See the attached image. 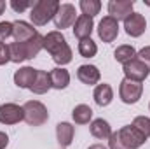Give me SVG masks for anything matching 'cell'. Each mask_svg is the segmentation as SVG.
Returning a JSON list of instances; mask_svg holds the SVG:
<instances>
[{
	"instance_id": "6da1fadb",
	"label": "cell",
	"mask_w": 150,
	"mask_h": 149,
	"mask_svg": "<svg viewBox=\"0 0 150 149\" xmlns=\"http://www.w3.org/2000/svg\"><path fill=\"white\" fill-rule=\"evenodd\" d=\"M44 49L52 56L54 63L58 65H67L72 62V47L68 46L65 35L59 32V30H54V32H49L47 35H44Z\"/></svg>"
},
{
	"instance_id": "7a4b0ae2",
	"label": "cell",
	"mask_w": 150,
	"mask_h": 149,
	"mask_svg": "<svg viewBox=\"0 0 150 149\" xmlns=\"http://www.w3.org/2000/svg\"><path fill=\"white\" fill-rule=\"evenodd\" d=\"M58 9H59L58 0H38L33 4V7L30 11V19L35 27H44L51 19H54Z\"/></svg>"
},
{
	"instance_id": "3957f363",
	"label": "cell",
	"mask_w": 150,
	"mask_h": 149,
	"mask_svg": "<svg viewBox=\"0 0 150 149\" xmlns=\"http://www.w3.org/2000/svg\"><path fill=\"white\" fill-rule=\"evenodd\" d=\"M23 112H25V121L30 126H42L49 119L47 107L38 100H28L23 105Z\"/></svg>"
},
{
	"instance_id": "277c9868",
	"label": "cell",
	"mask_w": 150,
	"mask_h": 149,
	"mask_svg": "<svg viewBox=\"0 0 150 149\" xmlns=\"http://www.w3.org/2000/svg\"><path fill=\"white\" fill-rule=\"evenodd\" d=\"M143 93V84L131 81V79H122L120 88H119V97L124 104H136L142 98Z\"/></svg>"
},
{
	"instance_id": "5b68a950",
	"label": "cell",
	"mask_w": 150,
	"mask_h": 149,
	"mask_svg": "<svg viewBox=\"0 0 150 149\" xmlns=\"http://www.w3.org/2000/svg\"><path fill=\"white\" fill-rule=\"evenodd\" d=\"M115 135H117V139H119L127 149H138L140 146H143L145 140H147V139H145L138 130H134L131 125L122 126L120 130L115 132Z\"/></svg>"
},
{
	"instance_id": "8992f818",
	"label": "cell",
	"mask_w": 150,
	"mask_h": 149,
	"mask_svg": "<svg viewBox=\"0 0 150 149\" xmlns=\"http://www.w3.org/2000/svg\"><path fill=\"white\" fill-rule=\"evenodd\" d=\"M75 14L77 12H75V7L72 4H59V9H58V12L54 16L56 28L63 30V28H68V27L75 25V21H77V16Z\"/></svg>"
},
{
	"instance_id": "52a82bcc",
	"label": "cell",
	"mask_w": 150,
	"mask_h": 149,
	"mask_svg": "<svg viewBox=\"0 0 150 149\" xmlns=\"http://www.w3.org/2000/svg\"><path fill=\"white\" fill-rule=\"evenodd\" d=\"M122 70H124L126 79H131V81H136V82L145 81V79L149 77V74H150L149 67H147L145 63H142L138 58H134V60L124 63V69H122Z\"/></svg>"
},
{
	"instance_id": "ba28073f",
	"label": "cell",
	"mask_w": 150,
	"mask_h": 149,
	"mask_svg": "<svg viewBox=\"0 0 150 149\" xmlns=\"http://www.w3.org/2000/svg\"><path fill=\"white\" fill-rule=\"evenodd\" d=\"M133 7H134L133 0H110L108 2V14L117 21H120V19L126 21L133 14Z\"/></svg>"
},
{
	"instance_id": "9c48e42d",
	"label": "cell",
	"mask_w": 150,
	"mask_h": 149,
	"mask_svg": "<svg viewBox=\"0 0 150 149\" xmlns=\"http://www.w3.org/2000/svg\"><path fill=\"white\" fill-rule=\"evenodd\" d=\"M98 35L103 42H113L119 35V21L113 19L112 16H105L98 25Z\"/></svg>"
},
{
	"instance_id": "30bf717a",
	"label": "cell",
	"mask_w": 150,
	"mask_h": 149,
	"mask_svg": "<svg viewBox=\"0 0 150 149\" xmlns=\"http://www.w3.org/2000/svg\"><path fill=\"white\" fill-rule=\"evenodd\" d=\"M25 119L23 107L16 104H2L0 105V123L2 125H16Z\"/></svg>"
},
{
	"instance_id": "8fae6325",
	"label": "cell",
	"mask_w": 150,
	"mask_h": 149,
	"mask_svg": "<svg viewBox=\"0 0 150 149\" xmlns=\"http://www.w3.org/2000/svg\"><path fill=\"white\" fill-rule=\"evenodd\" d=\"M124 28H126V34L129 37H140L143 35V32L147 30V19L143 14L140 12H133L126 21H124Z\"/></svg>"
},
{
	"instance_id": "7c38bea8",
	"label": "cell",
	"mask_w": 150,
	"mask_h": 149,
	"mask_svg": "<svg viewBox=\"0 0 150 149\" xmlns=\"http://www.w3.org/2000/svg\"><path fill=\"white\" fill-rule=\"evenodd\" d=\"M37 30L33 28V25L26 23V21H14L12 23V37L16 42H26L32 37H35Z\"/></svg>"
},
{
	"instance_id": "4fadbf2b",
	"label": "cell",
	"mask_w": 150,
	"mask_h": 149,
	"mask_svg": "<svg viewBox=\"0 0 150 149\" xmlns=\"http://www.w3.org/2000/svg\"><path fill=\"white\" fill-rule=\"evenodd\" d=\"M37 77V69L33 67H21L19 70L14 72V84L18 88H32L33 81Z\"/></svg>"
},
{
	"instance_id": "5bb4252c",
	"label": "cell",
	"mask_w": 150,
	"mask_h": 149,
	"mask_svg": "<svg viewBox=\"0 0 150 149\" xmlns=\"http://www.w3.org/2000/svg\"><path fill=\"white\" fill-rule=\"evenodd\" d=\"M77 77H79L80 82H84L87 86H94V84L100 82L101 74H100L98 67H94V65H80L79 70H77Z\"/></svg>"
},
{
	"instance_id": "9a60e30c",
	"label": "cell",
	"mask_w": 150,
	"mask_h": 149,
	"mask_svg": "<svg viewBox=\"0 0 150 149\" xmlns=\"http://www.w3.org/2000/svg\"><path fill=\"white\" fill-rule=\"evenodd\" d=\"M74 135H75V128L70 123L63 121V123L56 125V139H58V144L61 148H68L74 142Z\"/></svg>"
},
{
	"instance_id": "2e32d148",
	"label": "cell",
	"mask_w": 150,
	"mask_h": 149,
	"mask_svg": "<svg viewBox=\"0 0 150 149\" xmlns=\"http://www.w3.org/2000/svg\"><path fill=\"white\" fill-rule=\"evenodd\" d=\"M93 28H94V23H93V18H87V16H79L77 21L74 25V35L79 40L82 39H89L93 34Z\"/></svg>"
},
{
	"instance_id": "e0dca14e",
	"label": "cell",
	"mask_w": 150,
	"mask_h": 149,
	"mask_svg": "<svg viewBox=\"0 0 150 149\" xmlns=\"http://www.w3.org/2000/svg\"><path fill=\"white\" fill-rule=\"evenodd\" d=\"M49 77H51V86L54 90H65L68 84H70V74L67 69L63 67H56L49 72Z\"/></svg>"
},
{
	"instance_id": "ac0fdd59",
	"label": "cell",
	"mask_w": 150,
	"mask_h": 149,
	"mask_svg": "<svg viewBox=\"0 0 150 149\" xmlns=\"http://www.w3.org/2000/svg\"><path fill=\"white\" fill-rule=\"evenodd\" d=\"M93 97H94V102L100 105V107H107L110 102H112L113 98V90L110 84H107V82H103V84H98L96 88H94V93H93Z\"/></svg>"
},
{
	"instance_id": "d6986e66",
	"label": "cell",
	"mask_w": 150,
	"mask_h": 149,
	"mask_svg": "<svg viewBox=\"0 0 150 149\" xmlns=\"http://www.w3.org/2000/svg\"><path fill=\"white\" fill-rule=\"evenodd\" d=\"M91 135L94 139H100V140H105V139H110L112 135V128L108 125V121H105L103 117H98L91 123Z\"/></svg>"
},
{
	"instance_id": "ffe728a7",
	"label": "cell",
	"mask_w": 150,
	"mask_h": 149,
	"mask_svg": "<svg viewBox=\"0 0 150 149\" xmlns=\"http://www.w3.org/2000/svg\"><path fill=\"white\" fill-rule=\"evenodd\" d=\"M51 77H49V72L45 70H37V77L33 81V86L30 88L35 95H44L51 90Z\"/></svg>"
},
{
	"instance_id": "44dd1931",
	"label": "cell",
	"mask_w": 150,
	"mask_h": 149,
	"mask_svg": "<svg viewBox=\"0 0 150 149\" xmlns=\"http://www.w3.org/2000/svg\"><path fill=\"white\" fill-rule=\"evenodd\" d=\"M72 117H74V121L77 125H87L93 117V109L86 104H79L72 111Z\"/></svg>"
},
{
	"instance_id": "7402d4cb",
	"label": "cell",
	"mask_w": 150,
	"mask_h": 149,
	"mask_svg": "<svg viewBox=\"0 0 150 149\" xmlns=\"http://www.w3.org/2000/svg\"><path fill=\"white\" fill-rule=\"evenodd\" d=\"M113 58L119 62V63H127V62H131V60H134L136 58V49L133 47V46H127V44H124V46H119L115 51H113Z\"/></svg>"
},
{
	"instance_id": "603a6c76",
	"label": "cell",
	"mask_w": 150,
	"mask_h": 149,
	"mask_svg": "<svg viewBox=\"0 0 150 149\" xmlns=\"http://www.w3.org/2000/svg\"><path fill=\"white\" fill-rule=\"evenodd\" d=\"M79 53H80L82 58H93L98 53V46L91 37L82 39V40H79Z\"/></svg>"
},
{
	"instance_id": "cb8c5ba5",
	"label": "cell",
	"mask_w": 150,
	"mask_h": 149,
	"mask_svg": "<svg viewBox=\"0 0 150 149\" xmlns=\"http://www.w3.org/2000/svg\"><path fill=\"white\" fill-rule=\"evenodd\" d=\"M80 11H82V16H87V18H94L100 9H101V2L100 0H80L79 4Z\"/></svg>"
},
{
	"instance_id": "d4e9b609",
	"label": "cell",
	"mask_w": 150,
	"mask_h": 149,
	"mask_svg": "<svg viewBox=\"0 0 150 149\" xmlns=\"http://www.w3.org/2000/svg\"><path fill=\"white\" fill-rule=\"evenodd\" d=\"M9 51H11V62H14V63H21V62L28 60V53L21 42L9 44Z\"/></svg>"
},
{
	"instance_id": "484cf974",
	"label": "cell",
	"mask_w": 150,
	"mask_h": 149,
	"mask_svg": "<svg viewBox=\"0 0 150 149\" xmlns=\"http://www.w3.org/2000/svg\"><path fill=\"white\" fill-rule=\"evenodd\" d=\"M134 130H138L145 139L150 137V117H145V116H138L133 119V125H131Z\"/></svg>"
},
{
	"instance_id": "4316f807",
	"label": "cell",
	"mask_w": 150,
	"mask_h": 149,
	"mask_svg": "<svg viewBox=\"0 0 150 149\" xmlns=\"http://www.w3.org/2000/svg\"><path fill=\"white\" fill-rule=\"evenodd\" d=\"M11 35H12V23L2 21L0 23V42H4L5 39H9Z\"/></svg>"
},
{
	"instance_id": "83f0119b",
	"label": "cell",
	"mask_w": 150,
	"mask_h": 149,
	"mask_svg": "<svg viewBox=\"0 0 150 149\" xmlns=\"http://www.w3.org/2000/svg\"><path fill=\"white\" fill-rule=\"evenodd\" d=\"M11 62V51L5 42H0V65H5Z\"/></svg>"
},
{
	"instance_id": "f1b7e54d",
	"label": "cell",
	"mask_w": 150,
	"mask_h": 149,
	"mask_svg": "<svg viewBox=\"0 0 150 149\" xmlns=\"http://www.w3.org/2000/svg\"><path fill=\"white\" fill-rule=\"evenodd\" d=\"M136 58H138L142 63H145V65L149 67V70H150V46L143 47L140 53H136Z\"/></svg>"
},
{
	"instance_id": "f546056e",
	"label": "cell",
	"mask_w": 150,
	"mask_h": 149,
	"mask_svg": "<svg viewBox=\"0 0 150 149\" xmlns=\"http://www.w3.org/2000/svg\"><path fill=\"white\" fill-rule=\"evenodd\" d=\"M11 7L16 11V12H23L30 7H33V2H18V0H12L11 2Z\"/></svg>"
},
{
	"instance_id": "4dcf8cb0",
	"label": "cell",
	"mask_w": 150,
	"mask_h": 149,
	"mask_svg": "<svg viewBox=\"0 0 150 149\" xmlns=\"http://www.w3.org/2000/svg\"><path fill=\"white\" fill-rule=\"evenodd\" d=\"M108 148L110 149H127L119 139H117V135L115 133H112L110 135V139H108Z\"/></svg>"
},
{
	"instance_id": "1f68e13d",
	"label": "cell",
	"mask_w": 150,
	"mask_h": 149,
	"mask_svg": "<svg viewBox=\"0 0 150 149\" xmlns=\"http://www.w3.org/2000/svg\"><path fill=\"white\" fill-rule=\"evenodd\" d=\"M7 144H9V137H7V133H5V132H0V149H5L7 148Z\"/></svg>"
},
{
	"instance_id": "d6a6232c",
	"label": "cell",
	"mask_w": 150,
	"mask_h": 149,
	"mask_svg": "<svg viewBox=\"0 0 150 149\" xmlns=\"http://www.w3.org/2000/svg\"><path fill=\"white\" fill-rule=\"evenodd\" d=\"M89 149H107L103 144H93V146H89Z\"/></svg>"
},
{
	"instance_id": "836d02e7",
	"label": "cell",
	"mask_w": 150,
	"mask_h": 149,
	"mask_svg": "<svg viewBox=\"0 0 150 149\" xmlns=\"http://www.w3.org/2000/svg\"><path fill=\"white\" fill-rule=\"evenodd\" d=\"M5 7H7V4H5L4 0H0V14H4V11H5Z\"/></svg>"
},
{
	"instance_id": "e575fe53",
	"label": "cell",
	"mask_w": 150,
	"mask_h": 149,
	"mask_svg": "<svg viewBox=\"0 0 150 149\" xmlns=\"http://www.w3.org/2000/svg\"><path fill=\"white\" fill-rule=\"evenodd\" d=\"M149 109H150V105H149Z\"/></svg>"
}]
</instances>
